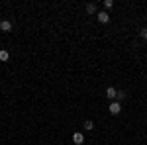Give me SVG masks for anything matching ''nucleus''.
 <instances>
[{"label":"nucleus","mask_w":147,"mask_h":145,"mask_svg":"<svg viewBox=\"0 0 147 145\" xmlns=\"http://www.w3.org/2000/svg\"><path fill=\"white\" fill-rule=\"evenodd\" d=\"M0 30L2 32H12V22L10 20H2L0 22Z\"/></svg>","instance_id":"obj_4"},{"label":"nucleus","mask_w":147,"mask_h":145,"mask_svg":"<svg viewBox=\"0 0 147 145\" xmlns=\"http://www.w3.org/2000/svg\"><path fill=\"white\" fill-rule=\"evenodd\" d=\"M108 110H110V114H112V116H118V114L122 112V104H120L118 100H114L112 104H110V108H108Z\"/></svg>","instance_id":"obj_1"},{"label":"nucleus","mask_w":147,"mask_h":145,"mask_svg":"<svg viewBox=\"0 0 147 145\" xmlns=\"http://www.w3.org/2000/svg\"><path fill=\"white\" fill-rule=\"evenodd\" d=\"M139 37L147 39V28H141V30H139Z\"/></svg>","instance_id":"obj_10"},{"label":"nucleus","mask_w":147,"mask_h":145,"mask_svg":"<svg viewBox=\"0 0 147 145\" xmlns=\"http://www.w3.org/2000/svg\"><path fill=\"white\" fill-rule=\"evenodd\" d=\"M116 94H118V90L114 88V86H108V88H106V96H108V98H110V100H116Z\"/></svg>","instance_id":"obj_5"},{"label":"nucleus","mask_w":147,"mask_h":145,"mask_svg":"<svg viewBox=\"0 0 147 145\" xmlns=\"http://www.w3.org/2000/svg\"><path fill=\"white\" fill-rule=\"evenodd\" d=\"M92 127H94V123H92V120H86V122H84V129H86V132H90Z\"/></svg>","instance_id":"obj_9"},{"label":"nucleus","mask_w":147,"mask_h":145,"mask_svg":"<svg viewBox=\"0 0 147 145\" xmlns=\"http://www.w3.org/2000/svg\"><path fill=\"white\" fill-rule=\"evenodd\" d=\"M86 12H88V14H98V10H96V4H86Z\"/></svg>","instance_id":"obj_7"},{"label":"nucleus","mask_w":147,"mask_h":145,"mask_svg":"<svg viewBox=\"0 0 147 145\" xmlns=\"http://www.w3.org/2000/svg\"><path fill=\"white\" fill-rule=\"evenodd\" d=\"M104 6H106V8H112L114 2H112V0H104Z\"/></svg>","instance_id":"obj_11"},{"label":"nucleus","mask_w":147,"mask_h":145,"mask_svg":"<svg viewBox=\"0 0 147 145\" xmlns=\"http://www.w3.org/2000/svg\"><path fill=\"white\" fill-rule=\"evenodd\" d=\"M73 143H75V145H82V143H84V135L80 134V132H77V134L73 135Z\"/></svg>","instance_id":"obj_3"},{"label":"nucleus","mask_w":147,"mask_h":145,"mask_svg":"<svg viewBox=\"0 0 147 145\" xmlns=\"http://www.w3.org/2000/svg\"><path fill=\"white\" fill-rule=\"evenodd\" d=\"M10 59V53L6 51V49H0V63H4V61H8Z\"/></svg>","instance_id":"obj_6"},{"label":"nucleus","mask_w":147,"mask_h":145,"mask_svg":"<svg viewBox=\"0 0 147 145\" xmlns=\"http://www.w3.org/2000/svg\"><path fill=\"white\" fill-rule=\"evenodd\" d=\"M96 18H98V22H100V24H108V22H110V14H108V12H98Z\"/></svg>","instance_id":"obj_2"},{"label":"nucleus","mask_w":147,"mask_h":145,"mask_svg":"<svg viewBox=\"0 0 147 145\" xmlns=\"http://www.w3.org/2000/svg\"><path fill=\"white\" fill-rule=\"evenodd\" d=\"M125 96H127V94H125V92H124V90H118V94H116V100H118V102H120V100H124V98H125Z\"/></svg>","instance_id":"obj_8"}]
</instances>
